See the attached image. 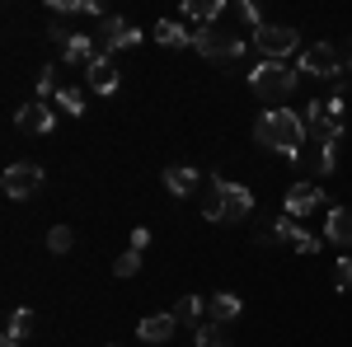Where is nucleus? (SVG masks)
Here are the masks:
<instances>
[{"instance_id":"obj_1","label":"nucleus","mask_w":352,"mask_h":347,"mask_svg":"<svg viewBox=\"0 0 352 347\" xmlns=\"http://www.w3.org/2000/svg\"><path fill=\"white\" fill-rule=\"evenodd\" d=\"M254 141H258L263 150H277V155L300 160V146H305V117L292 113V108H268V113L254 122Z\"/></svg>"},{"instance_id":"obj_2","label":"nucleus","mask_w":352,"mask_h":347,"mask_svg":"<svg viewBox=\"0 0 352 347\" xmlns=\"http://www.w3.org/2000/svg\"><path fill=\"white\" fill-rule=\"evenodd\" d=\"M254 212V192L235 179H212L207 188V202H202V216L207 221H217V225H235L244 216Z\"/></svg>"},{"instance_id":"obj_3","label":"nucleus","mask_w":352,"mask_h":347,"mask_svg":"<svg viewBox=\"0 0 352 347\" xmlns=\"http://www.w3.org/2000/svg\"><path fill=\"white\" fill-rule=\"evenodd\" d=\"M296 71L292 66H282V61H258L254 71H249V89L258 94V99H268V104H282V99H292V89H296Z\"/></svg>"},{"instance_id":"obj_4","label":"nucleus","mask_w":352,"mask_h":347,"mask_svg":"<svg viewBox=\"0 0 352 347\" xmlns=\"http://www.w3.org/2000/svg\"><path fill=\"white\" fill-rule=\"evenodd\" d=\"M305 136H320V146H338L343 141V99L333 94V99H315V104H305Z\"/></svg>"},{"instance_id":"obj_5","label":"nucleus","mask_w":352,"mask_h":347,"mask_svg":"<svg viewBox=\"0 0 352 347\" xmlns=\"http://www.w3.org/2000/svg\"><path fill=\"white\" fill-rule=\"evenodd\" d=\"M192 47L207 56V61H235V56L244 52V38L240 33H226V28H217V24H207V28L192 33Z\"/></svg>"},{"instance_id":"obj_6","label":"nucleus","mask_w":352,"mask_h":347,"mask_svg":"<svg viewBox=\"0 0 352 347\" xmlns=\"http://www.w3.org/2000/svg\"><path fill=\"white\" fill-rule=\"evenodd\" d=\"M254 47L263 52V61H287V56L300 47V33L287 24H263L254 33Z\"/></svg>"},{"instance_id":"obj_7","label":"nucleus","mask_w":352,"mask_h":347,"mask_svg":"<svg viewBox=\"0 0 352 347\" xmlns=\"http://www.w3.org/2000/svg\"><path fill=\"white\" fill-rule=\"evenodd\" d=\"M0 188H5V197H14V202H24V197H33L38 188H43V164H10L5 169V179H0Z\"/></svg>"},{"instance_id":"obj_8","label":"nucleus","mask_w":352,"mask_h":347,"mask_svg":"<svg viewBox=\"0 0 352 347\" xmlns=\"http://www.w3.org/2000/svg\"><path fill=\"white\" fill-rule=\"evenodd\" d=\"M338 71H343V61H338V47H329V43L305 47L300 61H296V76H324V80H338Z\"/></svg>"},{"instance_id":"obj_9","label":"nucleus","mask_w":352,"mask_h":347,"mask_svg":"<svg viewBox=\"0 0 352 347\" xmlns=\"http://www.w3.org/2000/svg\"><path fill=\"white\" fill-rule=\"evenodd\" d=\"M272 244H292L296 254H320V240H315L310 230H300V225H296L287 212L272 221Z\"/></svg>"},{"instance_id":"obj_10","label":"nucleus","mask_w":352,"mask_h":347,"mask_svg":"<svg viewBox=\"0 0 352 347\" xmlns=\"http://www.w3.org/2000/svg\"><path fill=\"white\" fill-rule=\"evenodd\" d=\"M99 43H104V52H122V47H136L141 43V28H132L127 19H118V14H104V28H99Z\"/></svg>"},{"instance_id":"obj_11","label":"nucleus","mask_w":352,"mask_h":347,"mask_svg":"<svg viewBox=\"0 0 352 347\" xmlns=\"http://www.w3.org/2000/svg\"><path fill=\"white\" fill-rule=\"evenodd\" d=\"M320 202H324V192H320L315 183H292V188H287V197H282V212L292 216V221H300V216L320 212Z\"/></svg>"},{"instance_id":"obj_12","label":"nucleus","mask_w":352,"mask_h":347,"mask_svg":"<svg viewBox=\"0 0 352 347\" xmlns=\"http://www.w3.org/2000/svg\"><path fill=\"white\" fill-rule=\"evenodd\" d=\"M118 80H122V71H118V61H113L109 52H99L94 61H89V71H85V85H89L94 94H113Z\"/></svg>"},{"instance_id":"obj_13","label":"nucleus","mask_w":352,"mask_h":347,"mask_svg":"<svg viewBox=\"0 0 352 347\" xmlns=\"http://www.w3.org/2000/svg\"><path fill=\"white\" fill-rule=\"evenodd\" d=\"M14 122H19V132H33V136H47L56 127V113L47 104H43V99H33V104H24L19 108V117H14Z\"/></svg>"},{"instance_id":"obj_14","label":"nucleus","mask_w":352,"mask_h":347,"mask_svg":"<svg viewBox=\"0 0 352 347\" xmlns=\"http://www.w3.org/2000/svg\"><path fill=\"white\" fill-rule=\"evenodd\" d=\"M174 328H179L174 315H146V320L136 324V338H141V343H169Z\"/></svg>"},{"instance_id":"obj_15","label":"nucleus","mask_w":352,"mask_h":347,"mask_svg":"<svg viewBox=\"0 0 352 347\" xmlns=\"http://www.w3.org/2000/svg\"><path fill=\"white\" fill-rule=\"evenodd\" d=\"M240 310H244V305H240V295H235V291H217L212 300H207V320L217 324V328H221V324H230V320H240Z\"/></svg>"},{"instance_id":"obj_16","label":"nucleus","mask_w":352,"mask_h":347,"mask_svg":"<svg viewBox=\"0 0 352 347\" xmlns=\"http://www.w3.org/2000/svg\"><path fill=\"white\" fill-rule=\"evenodd\" d=\"M324 235H329L333 244H343V249H352V207H329Z\"/></svg>"},{"instance_id":"obj_17","label":"nucleus","mask_w":352,"mask_h":347,"mask_svg":"<svg viewBox=\"0 0 352 347\" xmlns=\"http://www.w3.org/2000/svg\"><path fill=\"white\" fill-rule=\"evenodd\" d=\"M94 43H99V38H89V33H71L61 52H66V61H71V66H85V71H89V61L99 56V47H94Z\"/></svg>"},{"instance_id":"obj_18","label":"nucleus","mask_w":352,"mask_h":347,"mask_svg":"<svg viewBox=\"0 0 352 347\" xmlns=\"http://www.w3.org/2000/svg\"><path fill=\"white\" fill-rule=\"evenodd\" d=\"M197 183H202V174L188 169V164H169V169H164V188H169L174 197H188Z\"/></svg>"},{"instance_id":"obj_19","label":"nucleus","mask_w":352,"mask_h":347,"mask_svg":"<svg viewBox=\"0 0 352 347\" xmlns=\"http://www.w3.org/2000/svg\"><path fill=\"white\" fill-rule=\"evenodd\" d=\"M28 328H33V315H28L24 305H19V310L10 315V328H5V338H0V347H24Z\"/></svg>"},{"instance_id":"obj_20","label":"nucleus","mask_w":352,"mask_h":347,"mask_svg":"<svg viewBox=\"0 0 352 347\" xmlns=\"http://www.w3.org/2000/svg\"><path fill=\"white\" fill-rule=\"evenodd\" d=\"M155 43H164V47H192V33L184 24H174V19H160L155 24Z\"/></svg>"},{"instance_id":"obj_21","label":"nucleus","mask_w":352,"mask_h":347,"mask_svg":"<svg viewBox=\"0 0 352 347\" xmlns=\"http://www.w3.org/2000/svg\"><path fill=\"white\" fill-rule=\"evenodd\" d=\"M184 14L207 28V24H217L221 14H226V5H221V0H188V5H184Z\"/></svg>"},{"instance_id":"obj_22","label":"nucleus","mask_w":352,"mask_h":347,"mask_svg":"<svg viewBox=\"0 0 352 347\" xmlns=\"http://www.w3.org/2000/svg\"><path fill=\"white\" fill-rule=\"evenodd\" d=\"M169 315H174L179 324H197L202 315H207V300H202V295H184V300H179Z\"/></svg>"},{"instance_id":"obj_23","label":"nucleus","mask_w":352,"mask_h":347,"mask_svg":"<svg viewBox=\"0 0 352 347\" xmlns=\"http://www.w3.org/2000/svg\"><path fill=\"white\" fill-rule=\"evenodd\" d=\"M56 108H61L66 117H80V113H85V89H71V85H61V89H56Z\"/></svg>"},{"instance_id":"obj_24","label":"nucleus","mask_w":352,"mask_h":347,"mask_svg":"<svg viewBox=\"0 0 352 347\" xmlns=\"http://www.w3.org/2000/svg\"><path fill=\"white\" fill-rule=\"evenodd\" d=\"M197 347H230V338L221 333L217 324H197V338H192Z\"/></svg>"},{"instance_id":"obj_25","label":"nucleus","mask_w":352,"mask_h":347,"mask_svg":"<svg viewBox=\"0 0 352 347\" xmlns=\"http://www.w3.org/2000/svg\"><path fill=\"white\" fill-rule=\"evenodd\" d=\"M71 244H76V235H71V225H52V230H47V249H52V254H66Z\"/></svg>"},{"instance_id":"obj_26","label":"nucleus","mask_w":352,"mask_h":347,"mask_svg":"<svg viewBox=\"0 0 352 347\" xmlns=\"http://www.w3.org/2000/svg\"><path fill=\"white\" fill-rule=\"evenodd\" d=\"M113 272H118V277H136V272H141V254H136V249L118 254V258H113Z\"/></svg>"},{"instance_id":"obj_27","label":"nucleus","mask_w":352,"mask_h":347,"mask_svg":"<svg viewBox=\"0 0 352 347\" xmlns=\"http://www.w3.org/2000/svg\"><path fill=\"white\" fill-rule=\"evenodd\" d=\"M56 89H61V85H56V66H43V71H38V99L47 104V94H56Z\"/></svg>"},{"instance_id":"obj_28","label":"nucleus","mask_w":352,"mask_h":347,"mask_svg":"<svg viewBox=\"0 0 352 347\" xmlns=\"http://www.w3.org/2000/svg\"><path fill=\"white\" fill-rule=\"evenodd\" d=\"M333 287L352 291V258H333Z\"/></svg>"},{"instance_id":"obj_29","label":"nucleus","mask_w":352,"mask_h":347,"mask_svg":"<svg viewBox=\"0 0 352 347\" xmlns=\"http://www.w3.org/2000/svg\"><path fill=\"white\" fill-rule=\"evenodd\" d=\"M235 19H240V24H249L254 33L263 28V14H258V5H249V0H244V5H235Z\"/></svg>"},{"instance_id":"obj_30","label":"nucleus","mask_w":352,"mask_h":347,"mask_svg":"<svg viewBox=\"0 0 352 347\" xmlns=\"http://www.w3.org/2000/svg\"><path fill=\"white\" fill-rule=\"evenodd\" d=\"M315 169H320V174H333V169H338V146H320V155H315Z\"/></svg>"},{"instance_id":"obj_31","label":"nucleus","mask_w":352,"mask_h":347,"mask_svg":"<svg viewBox=\"0 0 352 347\" xmlns=\"http://www.w3.org/2000/svg\"><path fill=\"white\" fill-rule=\"evenodd\" d=\"M132 249H136V254L151 249V230H146V225H136V230H132Z\"/></svg>"}]
</instances>
